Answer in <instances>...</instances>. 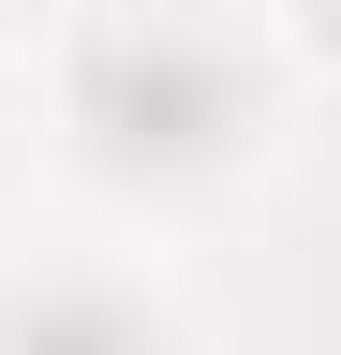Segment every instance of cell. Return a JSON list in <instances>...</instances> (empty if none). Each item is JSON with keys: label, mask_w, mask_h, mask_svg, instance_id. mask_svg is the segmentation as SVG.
Segmentation results:
<instances>
[{"label": "cell", "mask_w": 341, "mask_h": 355, "mask_svg": "<svg viewBox=\"0 0 341 355\" xmlns=\"http://www.w3.org/2000/svg\"><path fill=\"white\" fill-rule=\"evenodd\" d=\"M297 44H312V60H341V0H297Z\"/></svg>", "instance_id": "obj_1"}]
</instances>
